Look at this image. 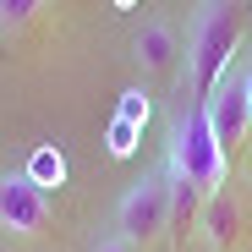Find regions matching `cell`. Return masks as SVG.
<instances>
[{"label": "cell", "mask_w": 252, "mask_h": 252, "mask_svg": "<svg viewBox=\"0 0 252 252\" xmlns=\"http://www.w3.org/2000/svg\"><path fill=\"white\" fill-rule=\"evenodd\" d=\"M252 28V6L247 0H197V11L187 22V44H181V66H187V88L197 104H208V94L220 88V77L236 66L241 33Z\"/></svg>", "instance_id": "6da1fadb"}, {"label": "cell", "mask_w": 252, "mask_h": 252, "mask_svg": "<svg viewBox=\"0 0 252 252\" xmlns=\"http://www.w3.org/2000/svg\"><path fill=\"white\" fill-rule=\"evenodd\" d=\"M164 170H170V176H181V181H192L203 197H214V192L225 187V176H230V154L220 148L214 126H208V110H203L197 99H192V104H181V110L170 115Z\"/></svg>", "instance_id": "7a4b0ae2"}, {"label": "cell", "mask_w": 252, "mask_h": 252, "mask_svg": "<svg viewBox=\"0 0 252 252\" xmlns=\"http://www.w3.org/2000/svg\"><path fill=\"white\" fill-rule=\"evenodd\" d=\"M170 230V170H148L137 176L132 187L121 192L115 203V236L132 241V247H148Z\"/></svg>", "instance_id": "3957f363"}, {"label": "cell", "mask_w": 252, "mask_h": 252, "mask_svg": "<svg viewBox=\"0 0 252 252\" xmlns=\"http://www.w3.org/2000/svg\"><path fill=\"white\" fill-rule=\"evenodd\" d=\"M0 230L17 236V241H33V236L50 230V192L28 170H6L0 176Z\"/></svg>", "instance_id": "277c9868"}, {"label": "cell", "mask_w": 252, "mask_h": 252, "mask_svg": "<svg viewBox=\"0 0 252 252\" xmlns=\"http://www.w3.org/2000/svg\"><path fill=\"white\" fill-rule=\"evenodd\" d=\"M208 126H214V137H220V148L225 154H236L241 143H247V132H252V115H247V88H241V66H230L225 77H220V88L208 94Z\"/></svg>", "instance_id": "5b68a950"}, {"label": "cell", "mask_w": 252, "mask_h": 252, "mask_svg": "<svg viewBox=\"0 0 252 252\" xmlns=\"http://www.w3.org/2000/svg\"><path fill=\"white\" fill-rule=\"evenodd\" d=\"M132 61H137L143 77L176 71V61H181V38H176V28L164 22V17H148V22L137 28V38H132Z\"/></svg>", "instance_id": "8992f818"}, {"label": "cell", "mask_w": 252, "mask_h": 252, "mask_svg": "<svg viewBox=\"0 0 252 252\" xmlns=\"http://www.w3.org/2000/svg\"><path fill=\"white\" fill-rule=\"evenodd\" d=\"M197 230L208 236V247L214 252H230L236 247V236H241V203H236V192H214V197H203V214H197Z\"/></svg>", "instance_id": "52a82bcc"}, {"label": "cell", "mask_w": 252, "mask_h": 252, "mask_svg": "<svg viewBox=\"0 0 252 252\" xmlns=\"http://www.w3.org/2000/svg\"><path fill=\"white\" fill-rule=\"evenodd\" d=\"M197 214H203V192L181 176H170V236L176 247H187V236L197 230Z\"/></svg>", "instance_id": "ba28073f"}, {"label": "cell", "mask_w": 252, "mask_h": 252, "mask_svg": "<svg viewBox=\"0 0 252 252\" xmlns=\"http://www.w3.org/2000/svg\"><path fill=\"white\" fill-rule=\"evenodd\" d=\"M38 11H44V0H0V33H22Z\"/></svg>", "instance_id": "9c48e42d"}, {"label": "cell", "mask_w": 252, "mask_h": 252, "mask_svg": "<svg viewBox=\"0 0 252 252\" xmlns=\"http://www.w3.org/2000/svg\"><path fill=\"white\" fill-rule=\"evenodd\" d=\"M121 99H126V104H121V121H132V126H137V121L148 115V94H143V88H126Z\"/></svg>", "instance_id": "30bf717a"}, {"label": "cell", "mask_w": 252, "mask_h": 252, "mask_svg": "<svg viewBox=\"0 0 252 252\" xmlns=\"http://www.w3.org/2000/svg\"><path fill=\"white\" fill-rule=\"evenodd\" d=\"M132 132H137L132 121H115V143H110V148H115V154H132Z\"/></svg>", "instance_id": "8fae6325"}, {"label": "cell", "mask_w": 252, "mask_h": 252, "mask_svg": "<svg viewBox=\"0 0 252 252\" xmlns=\"http://www.w3.org/2000/svg\"><path fill=\"white\" fill-rule=\"evenodd\" d=\"M94 252H132V241H121V236H104Z\"/></svg>", "instance_id": "7c38bea8"}, {"label": "cell", "mask_w": 252, "mask_h": 252, "mask_svg": "<svg viewBox=\"0 0 252 252\" xmlns=\"http://www.w3.org/2000/svg\"><path fill=\"white\" fill-rule=\"evenodd\" d=\"M241 88H247V115H252V61H241Z\"/></svg>", "instance_id": "4fadbf2b"}]
</instances>
